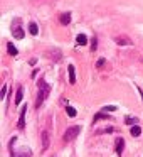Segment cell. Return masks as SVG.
Wrapping results in <instances>:
<instances>
[{"label": "cell", "mask_w": 143, "mask_h": 157, "mask_svg": "<svg viewBox=\"0 0 143 157\" xmlns=\"http://www.w3.org/2000/svg\"><path fill=\"white\" fill-rule=\"evenodd\" d=\"M49 93H51V86L47 85V83L44 81V79H39V86H37V98H35V108H39V106L44 103V100L49 96Z\"/></svg>", "instance_id": "6da1fadb"}, {"label": "cell", "mask_w": 143, "mask_h": 157, "mask_svg": "<svg viewBox=\"0 0 143 157\" xmlns=\"http://www.w3.org/2000/svg\"><path fill=\"white\" fill-rule=\"evenodd\" d=\"M79 132H81V127H79V125L69 127V128L64 132V137H62V140H64L66 144H68V142H72V140H74L76 137L79 135Z\"/></svg>", "instance_id": "7a4b0ae2"}, {"label": "cell", "mask_w": 143, "mask_h": 157, "mask_svg": "<svg viewBox=\"0 0 143 157\" xmlns=\"http://www.w3.org/2000/svg\"><path fill=\"white\" fill-rule=\"evenodd\" d=\"M10 29H12V36L15 39H24V31L20 27V19H14L10 24Z\"/></svg>", "instance_id": "3957f363"}, {"label": "cell", "mask_w": 143, "mask_h": 157, "mask_svg": "<svg viewBox=\"0 0 143 157\" xmlns=\"http://www.w3.org/2000/svg\"><path fill=\"white\" fill-rule=\"evenodd\" d=\"M47 56L52 59L54 63H59L62 59V52L61 49H51V51H47Z\"/></svg>", "instance_id": "277c9868"}, {"label": "cell", "mask_w": 143, "mask_h": 157, "mask_svg": "<svg viewBox=\"0 0 143 157\" xmlns=\"http://www.w3.org/2000/svg\"><path fill=\"white\" fill-rule=\"evenodd\" d=\"M12 154V157H32V152H31V149H29V147H22L20 150H19V152H10Z\"/></svg>", "instance_id": "5b68a950"}, {"label": "cell", "mask_w": 143, "mask_h": 157, "mask_svg": "<svg viewBox=\"0 0 143 157\" xmlns=\"http://www.w3.org/2000/svg\"><path fill=\"white\" fill-rule=\"evenodd\" d=\"M123 149H125V139H123V137H118V140H116V154H118V157H121Z\"/></svg>", "instance_id": "8992f818"}, {"label": "cell", "mask_w": 143, "mask_h": 157, "mask_svg": "<svg viewBox=\"0 0 143 157\" xmlns=\"http://www.w3.org/2000/svg\"><path fill=\"white\" fill-rule=\"evenodd\" d=\"M25 112H27V105H24V108H22V112H20V118H19L17 128H24V125H25Z\"/></svg>", "instance_id": "52a82bcc"}, {"label": "cell", "mask_w": 143, "mask_h": 157, "mask_svg": "<svg viewBox=\"0 0 143 157\" xmlns=\"http://www.w3.org/2000/svg\"><path fill=\"white\" fill-rule=\"evenodd\" d=\"M115 42L118 46H131V41H130L128 37H125V36H119V37H115Z\"/></svg>", "instance_id": "ba28073f"}, {"label": "cell", "mask_w": 143, "mask_h": 157, "mask_svg": "<svg viewBox=\"0 0 143 157\" xmlns=\"http://www.w3.org/2000/svg\"><path fill=\"white\" fill-rule=\"evenodd\" d=\"M68 73H69V83L74 85V83H76V69H74V66H72V64L68 66Z\"/></svg>", "instance_id": "9c48e42d"}, {"label": "cell", "mask_w": 143, "mask_h": 157, "mask_svg": "<svg viewBox=\"0 0 143 157\" xmlns=\"http://www.w3.org/2000/svg\"><path fill=\"white\" fill-rule=\"evenodd\" d=\"M47 147H49V132L44 130L42 132V150H47Z\"/></svg>", "instance_id": "30bf717a"}, {"label": "cell", "mask_w": 143, "mask_h": 157, "mask_svg": "<svg viewBox=\"0 0 143 157\" xmlns=\"http://www.w3.org/2000/svg\"><path fill=\"white\" fill-rule=\"evenodd\" d=\"M76 44L78 46H86L88 44V37H86V34H78V37H76Z\"/></svg>", "instance_id": "8fae6325"}, {"label": "cell", "mask_w": 143, "mask_h": 157, "mask_svg": "<svg viewBox=\"0 0 143 157\" xmlns=\"http://www.w3.org/2000/svg\"><path fill=\"white\" fill-rule=\"evenodd\" d=\"M59 22H61L62 25H68L69 22H71V14H69V12H66V14H62L61 17H59Z\"/></svg>", "instance_id": "7c38bea8"}, {"label": "cell", "mask_w": 143, "mask_h": 157, "mask_svg": "<svg viewBox=\"0 0 143 157\" xmlns=\"http://www.w3.org/2000/svg\"><path fill=\"white\" fill-rule=\"evenodd\" d=\"M22 98H24V88H22V86H19L17 95H15V105H20Z\"/></svg>", "instance_id": "4fadbf2b"}, {"label": "cell", "mask_w": 143, "mask_h": 157, "mask_svg": "<svg viewBox=\"0 0 143 157\" xmlns=\"http://www.w3.org/2000/svg\"><path fill=\"white\" fill-rule=\"evenodd\" d=\"M29 32H31L32 36H37L39 34V27H37L35 22H31V24H29Z\"/></svg>", "instance_id": "5bb4252c"}, {"label": "cell", "mask_w": 143, "mask_h": 157, "mask_svg": "<svg viewBox=\"0 0 143 157\" xmlns=\"http://www.w3.org/2000/svg\"><path fill=\"white\" fill-rule=\"evenodd\" d=\"M7 51H9V54H10V56H17V54H19V51L15 49V46L10 44V42L7 44Z\"/></svg>", "instance_id": "9a60e30c"}, {"label": "cell", "mask_w": 143, "mask_h": 157, "mask_svg": "<svg viewBox=\"0 0 143 157\" xmlns=\"http://www.w3.org/2000/svg\"><path fill=\"white\" fill-rule=\"evenodd\" d=\"M130 133H131L133 137H140V133H141V128H140L138 125H133L131 130H130Z\"/></svg>", "instance_id": "2e32d148"}, {"label": "cell", "mask_w": 143, "mask_h": 157, "mask_svg": "<svg viewBox=\"0 0 143 157\" xmlns=\"http://www.w3.org/2000/svg\"><path fill=\"white\" fill-rule=\"evenodd\" d=\"M66 113H68V117H71V118H74V117H76V113H78V112H76V108H72V106H66Z\"/></svg>", "instance_id": "e0dca14e"}, {"label": "cell", "mask_w": 143, "mask_h": 157, "mask_svg": "<svg viewBox=\"0 0 143 157\" xmlns=\"http://www.w3.org/2000/svg\"><path fill=\"white\" fill-rule=\"evenodd\" d=\"M116 110H118L116 105H106L105 108H103V112H116Z\"/></svg>", "instance_id": "ac0fdd59"}, {"label": "cell", "mask_w": 143, "mask_h": 157, "mask_svg": "<svg viewBox=\"0 0 143 157\" xmlns=\"http://www.w3.org/2000/svg\"><path fill=\"white\" fill-rule=\"evenodd\" d=\"M136 122H138V120H136V118H131V117H126V118H125V123H126V125H135Z\"/></svg>", "instance_id": "d6986e66"}, {"label": "cell", "mask_w": 143, "mask_h": 157, "mask_svg": "<svg viewBox=\"0 0 143 157\" xmlns=\"http://www.w3.org/2000/svg\"><path fill=\"white\" fill-rule=\"evenodd\" d=\"M109 132H115V127H106L103 130H98L96 133H109Z\"/></svg>", "instance_id": "ffe728a7"}, {"label": "cell", "mask_w": 143, "mask_h": 157, "mask_svg": "<svg viewBox=\"0 0 143 157\" xmlns=\"http://www.w3.org/2000/svg\"><path fill=\"white\" fill-rule=\"evenodd\" d=\"M105 64H106V59H105V58H99V59H98V63H96V68L101 69Z\"/></svg>", "instance_id": "44dd1931"}, {"label": "cell", "mask_w": 143, "mask_h": 157, "mask_svg": "<svg viewBox=\"0 0 143 157\" xmlns=\"http://www.w3.org/2000/svg\"><path fill=\"white\" fill-rule=\"evenodd\" d=\"M96 44H98V39H96V37H93V41H91V51H93V52L96 51V48H98Z\"/></svg>", "instance_id": "7402d4cb"}, {"label": "cell", "mask_w": 143, "mask_h": 157, "mask_svg": "<svg viewBox=\"0 0 143 157\" xmlns=\"http://www.w3.org/2000/svg\"><path fill=\"white\" fill-rule=\"evenodd\" d=\"M5 95H7V86H2V95H0V96H2V98H5Z\"/></svg>", "instance_id": "603a6c76"}, {"label": "cell", "mask_w": 143, "mask_h": 157, "mask_svg": "<svg viewBox=\"0 0 143 157\" xmlns=\"http://www.w3.org/2000/svg\"><path fill=\"white\" fill-rule=\"evenodd\" d=\"M138 93H140V96H141V101H143V90L140 88V86H138Z\"/></svg>", "instance_id": "cb8c5ba5"}]
</instances>
